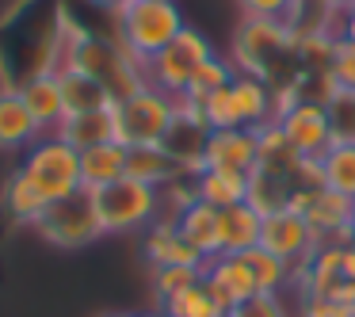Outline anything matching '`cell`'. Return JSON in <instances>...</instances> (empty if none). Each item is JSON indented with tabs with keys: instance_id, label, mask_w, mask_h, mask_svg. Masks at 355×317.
<instances>
[{
	"instance_id": "1",
	"label": "cell",
	"mask_w": 355,
	"mask_h": 317,
	"mask_svg": "<svg viewBox=\"0 0 355 317\" xmlns=\"http://www.w3.org/2000/svg\"><path fill=\"white\" fill-rule=\"evenodd\" d=\"M184 27V12L168 0H134L130 8L115 16V39L146 69Z\"/></svg>"
},
{
	"instance_id": "2",
	"label": "cell",
	"mask_w": 355,
	"mask_h": 317,
	"mask_svg": "<svg viewBox=\"0 0 355 317\" xmlns=\"http://www.w3.org/2000/svg\"><path fill=\"white\" fill-rule=\"evenodd\" d=\"M62 65H77V69L92 73V77L115 96V103L146 85V69L119 46V39L111 42V39H96V35H85V31L73 35V39L65 42V58L58 62V69H62Z\"/></svg>"
},
{
	"instance_id": "3",
	"label": "cell",
	"mask_w": 355,
	"mask_h": 317,
	"mask_svg": "<svg viewBox=\"0 0 355 317\" xmlns=\"http://www.w3.org/2000/svg\"><path fill=\"white\" fill-rule=\"evenodd\" d=\"M298 58V35L283 19H245L237 31V65L241 73L268 80L271 73H283V65Z\"/></svg>"
},
{
	"instance_id": "4",
	"label": "cell",
	"mask_w": 355,
	"mask_h": 317,
	"mask_svg": "<svg viewBox=\"0 0 355 317\" xmlns=\"http://www.w3.org/2000/svg\"><path fill=\"white\" fill-rule=\"evenodd\" d=\"M92 195H96V214H100L103 233H126V230L161 222V187L123 176Z\"/></svg>"
},
{
	"instance_id": "5",
	"label": "cell",
	"mask_w": 355,
	"mask_h": 317,
	"mask_svg": "<svg viewBox=\"0 0 355 317\" xmlns=\"http://www.w3.org/2000/svg\"><path fill=\"white\" fill-rule=\"evenodd\" d=\"M176 119V100L153 85H141L126 100L115 103V123L123 146H161Z\"/></svg>"
},
{
	"instance_id": "6",
	"label": "cell",
	"mask_w": 355,
	"mask_h": 317,
	"mask_svg": "<svg viewBox=\"0 0 355 317\" xmlns=\"http://www.w3.org/2000/svg\"><path fill=\"white\" fill-rule=\"evenodd\" d=\"M24 172L42 187L50 203L80 191V149H73L62 134H42L24 157Z\"/></svg>"
},
{
	"instance_id": "7",
	"label": "cell",
	"mask_w": 355,
	"mask_h": 317,
	"mask_svg": "<svg viewBox=\"0 0 355 317\" xmlns=\"http://www.w3.org/2000/svg\"><path fill=\"white\" fill-rule=\"evenodd\" d=\"M35 230L58 248H85V245H92L96 237H103L100 214H96V195L88 191V187H80V191L50 203L46 214L35 222Z\"/></svg>"
},
{
	"instance_id": "8",
	"label": "cell",
	"mask_w": 355,
	"mask_h": 317,
	"mask_svg": "<svg viewBox=\"0 0 355 317\" xmlns=\"http://www.w3.org/2000/svg\"><path fill=\"white\" fill-rule=\"evenodd\" d=\"M207 58H214L210 39L202 31H195V27H184V31H180L176 39H172L168 46H164L161 54L146 65V85L168 92L172 100H180V96H184V88L191 85L195 69H199Z\"/></svg>"
},
{
	"instance_id": "9",
	"label": "cell",
	"mask_w": 355,
	"mask_h": 317,
	"mask_svg": "<svg viewBox=\"0 0 355 317\" xmlns=\"http://www.w3.org/2000/svg\"><path fill=\"white\" fill-rule=\"evenodd\" d=\"M279 130L291 142V149L302 161H321L336 142H332V123L321 100H302L286 115H279Z\"/></svg>"
},
{
	"instance_id": "10",
	"label": "cell",
	"mask_w": 355,
	"mask_h": 317,
	"mask_svg": "<svg viewBox=\"0 0 355 317\" xmlns=\"http://www.w3.org/2000/svg\"><path fill=\"white\" fill-rule=\"evenodd\" d=\"M260 245L268 248V252H275L279 260H286V264H306L321 241H317L313 225L306 222V214L283 207V210H271V214H263Z\"/></svg>"
},
{
	"instance_id": "11",
	"label": "cell",
	"mask_w": 355,
	"mask_h": 317,
	"mask_svg": "<svg viewBox=\"0 0 355 317\" xmlns=\"http://www.w3.org/2000/svg\"><path fill=\"white\" fill-rule=\"evenodd\" d=\"M260 164V130L252 126H230V130H210L207 153H202V169H225L252 176Z\"/></svg>"
},
{
	"instance_id": "12",
	"label": "cell",
	"mask_w": 355,
	"mask_h": 317,
	"mask_svg": "<svg viewBox=\"0 0 355 317\" xmlns=\"http://www.w3.org/2000/svg\"><path fill=\"white\" fill-rule=\"evenodd\" d=\"M207 142H210V126H207V119H202V111L191 108V103H184V100H176V119H172L168 134H164V142H161L172 153V161L184 172H202Z\"/></svg>"
},
{
	"instance_id": "13",
	"label": "cell",
	"mask_w": 355,
	"mask_h": 317,
	"mask_svg": "<svg viewBox=\"0 0 355 317\" xmlns=\"http://www.w3.org/2000/svg\"><path fill=\"white\" fill-rule=\"evenodd\" d=\"M306 222L313 225L317 241H332V245H347L355 241V199L347 195H336L329 187H317L313 199L306 203Z\"/></svg>"
},
{
	"instance_id": "14",
	"label": "cell",
	"mask_w": 355,
	"mask_h": 317,
	"mask_svg": "<svg viewBox=\"0 0 355 317\" xmlns=\"http://www.w3.org/2000/svg\"><path fill=\"white\" fill-rule=\"evenodd\" d=\"M202 279L218 291V298L225 302L230 309H237L241 302H248L252 294H260L256 286V275L248 268V260L241 252H218L202 264Z\"/></svg>"
},
{
	"instance_id": "15",
	"label": "cell",
	"mask_w": 355,
	"mask_h": 317,
	"mask_svg": "<svg viewBox=\"0 0 355 317\" xmlns=\"http://www.w3.org/2000/svg\"><path fill=\"white\" fill-rule=\"evenodd\" d=\"M146 260L153 268H202V252L180 233L176 218L153 222L146 233Z\"/></svg>"
},
{
	"instance_id": "16",
	"label": "cell",
	"mask_w": 355,
	"mask_h": 317,
	"mask_svg": "<svg viewBox=\"0 0 355 317\" xmlns=\"http://www.w3.org/2000/svg\"><path fill=\"white\" fill-rule=\"evenodd\" d=\"M42 138V126L35 123V115L27 111L24 92L12 85L0 88V149H31Z\"/></svg>"
},
{
	"instance_id": "17",
	"label": "cell",
	"mask_w": 355,
	"mask_h": 317,
	"mask_svg": "<svg viewBox=\"0 0 355 317\" xmlns=\"http://www.w3.org/2000/svg\"><path fill=\"white\" fill-rule=\"evenodd\" d=\"M19 92H24V103L27 111L35 115V123L42 126V130H58V126L65 123V96H62V85H58V73L54 69H42L35 73V77H27L24 85H19Z\"/></svg>"
},
{
	"instance_id": "18",
	"label": "cell",
	"mask_w": 355,
	"mask_h": 317,
	"mask_svg": "<svg viewBox=\"0 0 355 317\" xmlns=\"http://www.w3.org/2000/svg\"><path fill=\"white\" fill-rule=\"evenodd\" d=\"M230 88H233V103H237L241 126L260 130V126L275 123V92H271L268 80L252 77V73H241V77H233Z\"/></svg>"
},
{
	"instance_id": "19",
	"label": "cell",
	"mask_w": 355,
	"mask_h": 317,
	"mask_svg": "<svg viewBox=\"0 0 355 317\" xmlns=\"http://www.w3.org/2000/svg\"><path fill=\"white\" fill-rule=\"evenodd\" d=\"M54 134H62L73 149H92L103 142H119V123H115V103L100 111H80V115H65V123Z\"/></svg>"
},
{
	"instance_id": "20",
	"label": "cell",
	"mask_w": 355,
	"mask_h": 317,
	"mask_svg": "<svg viewBox=\"0 0 355 317\" xmlns=\"http://www.w3.org/2000/svg\"><path fill=\"white\" fill-rule=\"evenodd\" d=\"M126 176V146L123 142H103V146L80 149V187L100 191Z\"/></svg>"
},
{
	"instance_id": "21",
	"label": "cell",
	"mask_w": 355,
	"mask_h": 317,
	"mask_svg": "<svg viewBox=\"0 0 355 317\" xmlns=\"http://www.w3.org/2000/svg\"><path fill=\"white\" fill-rule=\"evenodd\" d=\"M58 73V85H62V96H65V111L69 115H80V111H100V108H111L115 96L92 77V73L77 69V65H62Z\"/></svg>"
},
{
	"instance_id": "22",
	"label": "cell",
	"mask_w": 355,
	"mask_h": 317,
	"mask_svg": "<svg viewBox=\"0 0 355 317\" xmlns=\"http://www.w3.org/2000/svg\"><path fill=\"white\" fill-rule=\"evenodd\" d=\"M260 230H263V214L252 210L248 203L218 210V233H222V252H248L260 245Z\"/></svg>"
},
{
	"instance_id": "23",
	"label": "cell",
	"mask_w": 355,
	"mask_h": 317,
	"mask_svg": "<svg viewBox=\"0 0 355 317\" xmlns=\"http://www.w3.org/2000/svg\"><path fill=\"white\" fill-rule=\"evenodd\" d=\"M180 172L184 169L172 161V153L164 146H126V176L130 180H141L149 187H164Z\"/></svg>"
},
{
	"instance_id": "24",
	"label": "cell",
	"mask_w": 355,
	"mask_h": 317,
	"mask_svg": "<svg viewBox=\"0 0 355 317\" xmlns=\"http://www.w3.org/2000/svg\"><path fill=\"white\" fill-rule=\"evenodd\" d=\"M176 225H180V233H184V237H187V241H191V245L202 252V260H210V256L222 252V233H218V210L210 207V203L195 199L187 210H180V214H176Z\"/></svg>"
},
{
	"instance_id": "25",
	"label": "cell",
	"mask_w": 355,
	"mask_h": 317,
	"mask_svg": "<svg viewBox=\"0 0 355 317\" xmlns=\"http://www.w3.org/2000/svg\"><path fill=\"white\" fill-rule=\"evenodd\" d=\"M195 191L214 210H225V207H237V203H248V176L225 169H202L195 172Z\"/></svg>"
},
{
	"instance_id": "26",
	"label": "cell",
	"mask_w": 355,
	"mask_h": 317,
	"mask_svg": "<svg viewBox=\"0 0 355 317\" xmlns=\"http://www.w3.org/2000/svg\"><path fill=\"white\" fill-rule=\"evenodd\" d=\"M46 207H50V199L42 195V187L35 184V180L27 176L24 169L12 172L8 184H4V210H8V214L16 218V222L35 225L42 214H46Z\"/></svg>"
},
{
	"instance_id": "27",
	"label": "cell",
	"mask_w": 355,
	"mask_h": 317,
	"mask_svg": "<svg viewBox=\"0 0 355 317\" xmlns=\"http://www.w3.org/2000/svg\"><path fill=\"white\" fill-rule=\"evenodd\" d=\"M161 309L168 317H230V306L218 298V291L207 279H199V283H191L187 291L172 294L168 302H161Z\"/></svg>"
},
{
	"instance_id": "28",
	"label": "cell",
	"mask_w": 355,
	"mask_h": 317,
	"mask_svg": "<svg viewBox=\"0 0 355 317\" xmlns=\"http://www.w3.org/2000/svg\"><path fill=\"white\" fill-rule=\"evenodd\" d=\"M233 85V65L225 62V58H207V62L195 69V77H191V85L184 88V96L180 100L184 103H191V108H202V103L210 100L214 92H222V88H230Z\"/></svg>"
},
{
	"instance_id": "29",
	"label": "cell",
	"mask_w": 355,
	"mask_h": 317,
	"mask_svg": "<svg viewBox=\"0 0 355 317\" xmlns=\"http://www.w3.org/2000/svg\"><path fill=\"white\" fill-rule=\"evenodd\" d=\"M317 164H321V180H324V187H329V191L355 199V146L336 142V146H332Z\"/></svg>"
},
{
	"instance_id": "30",
	"label": "cell",
	"mask_w": 355,
	"mask_h": 317,
	"mask_svg": "<svg viewBox=\"0 0 355 317\" xmlns=\"http://www.w3.org/2000/svg\"><path fill=\"white\" fill-rule=\"evenodd\" d=\"M248 260V268H252V275H256V286H260V294H279V286L291 279V264L286 260H279L275 252H268L263 245H256V248H248V252H241Z\"/></svg>"
},
{
	"instance_id": "31",
	"label": "cell",
	"mask_w": 355,
	"mask_h": 317,
	"mask_svg": "<svg viewBox=\"0 0 355 317\" xmlns=\"http://www.w3.org/2000/svg\"><path fill=\"white\" fill-rule=\"evenodd\" d=\"M321 103H324L329 123H332V142L355 146V92H347V88H329Z\"/></svg>"
},
{
	"instance_id": "32",
	"label": "cell",
	"mask_w": 355,
	"mask_h": 317,
	"mask_svg": "<svg viewBox=\"0 0 355 317\" xmlns=\"http://www.w3.org/2000/svg\"><path fill=\"white\" fill-rule=\"evenodd\" d=\"M329 85H332V88H347V92H355V42L336 39V46H332V58H329Z\"/></svg>"
},
{
	"instance_id": "33",
	"label": "cell",
	"mask_w": 355,
	"mask_h": 317,
	"mask_svg": "<svg viewBox=\"0 0 355 317\" xmlns=\"http://www.w3.org/2000/svg\"><path fill=\"white\" fill-rule=\"evenodd\" d=\"M199 111H202V119H207L210 130H230V126H241L237 103H233V88H222V92H214Z\"/></svg>"
},
{
	"instance_id": "34",
	"label": "cell",
	"mask_w": 355,
	"mask_h": 317,
	"mask_svg": "<svg viewBox=\"0 0 355 317\" xmlns=\"http://www.w3.org/2000/svg\"><path fill=\"white\" fill-rule=\"evenodd\" d=\"M199 279H202V268H153V286H157V298L161 302H168L172 294L187 291Z\"/></svg>"
},
{
	"instance_id": "35",
	"label": "cell",
	"mask_w": 355,
	"mask_h": 317,
	"mask_svg": "<svg viewBox=\"0 0 355 317\" xmlns=\"http://www.w3.org/2000/svg\"><path fill=\"white\" fill-rule=\"evenodd\" d=\"M233 317H291L286 306L279 302V294H252L248 302H241L237 309H230Z\"/></svg>"
},
{
	"instance_id": "36",
	"label": "cell",
	"mask_w": 355,
	"mask_h": 317,
	"mask_svg": "<svg viewBox=\"0 0 355 317\" xmlns=\"http://www.w3.org/2000/svg\"><path fill=\"white\" fill-rule=\"evenodd\" d=\"M245 19H286L294 0H237Z\"/></svg>"
},
{
	"instance_id": "37",
	"label": "cell",
	"mask_w": 355,
	"mask_h": 317,
	"mask_svg": "<svg viewBox=\"0 0 355 317\" xmlns=\"http://www.w3.org/2000/svg\"><path fill=\"white\" fill-rule=\"evenodd\" d=\"M340 39L355 42V8H352V12H344V16H340Z\"/></svg>"
},
{
	"instance_id": "38",
	"label": "cell",
	"mask_w": 355,
	"mask_h": 317,
	"mask_svg": "<svg viewBox=\"0 0 355 317\" xmlns=\"http://www.w3.org/2000/svg\"><path fill=\"white\" fill-rule=\"evenodd\" d=\"M96 8H103V12H111V16H119V12H126L134 4V0H92Z\"/></svg>"
},
{
	"instance_id": "39",
	"label": "cell",
	"mask_w": 355,
	"mask_h": 317,
	"mask_svg": "<svg viewBox=\"0 0 355 317\" xmlns=\"http://www.w3.org/2000/svg\"><path fill=\"white\" fill-rule=\"evenodd\" d=\"M344 279H355V241L344 245Z\"/></svg>"
},
{
	"instance_id": "40",
	"label": "cell",
	"mask_w": 355,
	"mask_h": 317,
	"mask_svg": "<svg viewBox=\"0 0 355 317\" xmlns=\"http://www.w3.org/2000/svg\"><path fill=\"white\" fill-rule=\"evenodd\" d=\"M324 4H329V8L336 12V16H344V12H352V8H355V0H324Z\"/></svg>"
},
{
	"instance_id": "41",
	"label": "cell",
	"mask_w": 355,
	"mask_h": 317,
	"mask_svg": "<svg viewBox=\"0 0 355 317\" xmlns=\"http://www.w3.org/2000/svg\"><path fill=\"white\" fill-rule=\"evenodd\" d=\"M141 317H168L164 309H149V314H141Z\"/></svg>"
},
{
	"instance_id": "42",
	"label": "cell",
	"mask_w": 355,
	"mask_h": 317,
	"mask_svg": "<svg viewBox=\"0 0 355 317\" xmlns=\"http://www.w3.org/2000/svg\"><path fill=\"white\" fill-rule=\"evenodd\" d=\"M100 317H134V314H100Z\"/></svg>"
},
{
	"instance_id": "43",
	"label": "cell",
	"mask_w": 355,
	"mask_h": 317,
	"mask_svg": "<svg viewBox=\"0 0 355 317\" xmlns=\"http://www.w3.org/2000/svg\"><path fill=\"white\" fill-rule=\"evenodd\" d=\"M352 317H355V302H352Z\"/></svg>"
},
{
	"instance_id": "44",
	"label": "cell",
	"mask_w": 355,
	"mask_h": 317,
	"mask_svg": "<svg viewBox=\"0 0 355 317\" xmlns=\"http://www.w3.org/2000/svg\"><path fill=\"white\" fill-rule=\"evenodd\" d=\"M168 4H176V0H168Z\"/></svg>"
}]
</instances>
